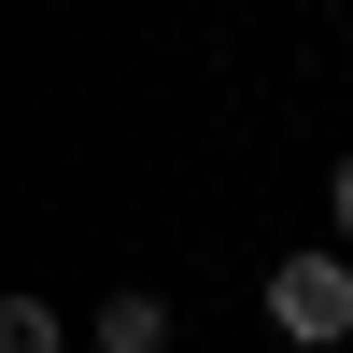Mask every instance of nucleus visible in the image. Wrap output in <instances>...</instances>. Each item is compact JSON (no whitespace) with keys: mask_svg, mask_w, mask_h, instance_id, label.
<instances>
[{"mask_svg":"<svg viewBox=\"0 0 353 353\" xmlns=\"http://www.w3.org/2000/svg\"><path fill=\"white\" fill-rule=\"evenodd\" d=\"M254 311H269V325L297 339V353H353V254H339V241H297V254H269Z\"/></svg>","mask_w":353,"mask_h":353,"instance_id":"nucleus-1","label":"nucleus"},{"mask_svg":"<svg viewBox=\"0 0 353 353\" xmlns=\"http://www.w3.org/2000/svg\"><path fill=\"white\" fill-rule=\"evenodd\" d=\"M170 339H184V311H170L156 283H113V297L85 311V353H170Z\"/></svg>","mask_w":353,"mask_h":353,"instance_id":"nucleus-2","label":"nucleus"},{"mask_svg":"<svg viewBox=\"0 0 353 353\" xmlns=\"http://www.w3.org/2000/svg\"><path fill=\"white\" fill-rule=\"evenodd\" d=\"M0 353H71V311L57 297H0Z\"/></svg>","mask_w":353,"mask_h":353,"instance_id":"nucleus-3","label":"nucleus"},{"mask_svg":"<svg viewBox=\"0 0 353 353\" xmlns=\"http://www.w3.org/2000/svg\"><path fill=\"white\" fill-rule=\"evenodd\" d=\"M325 241L353 254V141H339V170H325Z\"/></svg>","mask_w":353,"mask_h":353,"instance_id":"nucleus-4","label":"nucleus"}]
</instances>
